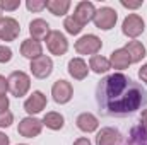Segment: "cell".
<instances>
[{
    "instance_id": "12",
    "label": "cell",
    "mask_w": 147,
    "mask_h": 145,
    "mask_svg": "<svg viewBox=\"0 0 147 145\" xmlns=\"http://www.w3.org/2000/svg\"><path fill=\"white\" fill-rule=\"evenodd\" d=\"M46 104H48L46 96H45L41 91H34V92L24 101V111H26L29 116H34V114L41 113L43 109L46 108Z\"/></svg>"
},
{
    "instance_id": "4",
    "label": "cell",
    "mask_w": 147,
    "mask_h": 145,
    "mask_svg": "<svg viewBox=\"0 0 147 145\" xmlns=\"http://www.w3.org/2000/svg\"><path fill=\"white\" fill-rule=\"evenodd\" d=\"M103 48V41L96 34H84L75 41V51L79 55H96Z\"/></svg>"
},
{
    "instance_id": "33",
    "label": "cell",
    "mask_w": 147,
    "mask_h": 145,
    "mask_svg": "<svg viewBox=\"0 0 147 145\" xmlns=\"http://www.w3.org/2000/svg\"><path fill=\"white\" fill-rule=\"evenodd\" d=\"M74 145H92V144H91V140L87 137H80V138H77L74 142Z\"/></svg>"
},
{
    "instance_id": "15",
    "label": "cell",
    "mask_w": 147,
    "mask_h": 145,
    "mask_svg": "<svg viewBox=\"0 0 147 145\" xmlns=\"http://www.w3.org/2000/svg\"><path fill=\"white\" fill-rule=\"evenodd\" d=\"M50 33H51L50 24H48L45 19H33V21L29 22V34H31V39L45 41Z\"/></svg>"
},
{
    "instance_id": "29",
    "label": "cell",
    "mask_w": 147,
    "mask_h": 145,
    "mask_svg": "<svg viewBox=\"0 0 147 145\" xmlns=\"http://www.w3.org/2000/svg\"><path fill=\"white\" fill-rule=\"evenodd\" d=\"M120 3H121L125 9H139V7L144 5V0H139V2H127V0H121Z\"/></svg>"
},
{
    "instance_id": "23",
    "label": "cell",
    "mask_w": 147,
    "mask_h": 145,
    "mask_svg": "<svg viewBox=\"0 0 147 145\" xmlns=\"http://www.w3.org/2000/svg\"><path fill=\"white\" fill-rule=\"evenodd\" d=\"M70 0H46V9L53 15H65L70 9Z\"/></svg>"
},
{
    "instance_id": "34",
    "label": "cell",
    "mask_w": 147,
    "mask_h": 145,
    "mask_svg": "<svg viewBox=\"0 0 147 145\" xmlns=\"http://www.w3.org/2000/svg\"><path fill=\"white\" fill-rule=\"evenodd\" d=\"M0 145H10V138L3 132H0Z\"/></svg>"
},
{
    "instance_id": "20",
    "label": "cell",
    "mask_w": 147,
    "mask_h": 145,
    "mask_svg": "<svg viewBox=\"0 0 147 145\" xmlns=\"http://www.w3.org/2000/svg\"><path fill=\"white\" fill-rule=\"evenodd\" d=\"M41 121H43V126H46V128H50V130H53V132L62 130L63 125H65V118H63V114H60V113H57V111H50V113H46V114L43 116Z\"/></svg>"
},
{
    "instance_id": "38",
    "label": "cell",
    "mask_w": 147,
    "mask_h": 145,
    "mask_svg": "<svg viewBox=\"0 0 147 145\" xmlns=\"http://www.w3.org/2000/svg\"><path fill=\"white\" fill-rule=\"evenodd\" d=\"M19 145H26V144H19Z\"/></svg>"
},
{
    "instance_id": "1",
    "label": "cell",
    "mask_w": 147,
    "mask_h": 145,
    "mask_svg": "<svg viewBox=\"0 0 147 145\" xmlns=\"http://www.w3.org/2000/svg\"><path fill=\"white\" fill-rule=\"evenodd\" d=\"M146 99V89L121 72L103 77L96 85V103L105 116L123 118L134 114Z\"/></svg>"
},
{
    "instance_id": "3",
    "label": "cell",
    "mask_w": 147,
    "mask_h": 145,
    "mask_svg": "<svg viewBox=\"0 0 147 145\" xmlns=\"http://www.w3.org/2000/svg\"><path fill=\"white\" fill-rule=\"evenodd\" d=\"M116 21H118V12L115 9H111V7H101L99 10H96V15L92 19L94 26L98 29H101V31L113 29Z\"/></svg>"
},
{
    "instance_id": "13",
    "label": "cell",
    "mask_w": 147,
    "mask_h": 145,
    "mask_svg": "<svg viewBox=\"0 0 147 145\" xmlns=\"http://www.w3.org/2000/svg\"><path fill=\"white\" fill-rule=\"evenodd\" d=\"M123 135L113 126H105L96 135V145H121Z\"/></svg>"
},
{
    "instance_id": "6",
    "label": "cell",
    "mask_w": 147,
    "mask_h": 145,
    "mask_svg": "<svg viewBox=\"0 0 147 145\" xmlns=\"http://www.w3.org/2000/svg\"><path fill=\"white\" fill-rule=\"evenodd\" d=\"M45 41H46L48 51H50L51 55H55V56H62V55H65L67 50H69V41H67L65 34L60 33V31H51Z\"/></svg>"
},
{
    "instance_id": "21",
    "label": "cell",
    "mask_w": 147,
    "mask_h": 145,
    "mask_svg": "<svg viewBox=\"0 0 147 145\" xmlns=\"http://www.w3.org/2000/svg\"><path fill=\"white\" fill-rule=\"evenodd\" d=\"M125 50L128 51V55H130V58H132V63L142 62L147 55L146 46H144L140 41H135V39H134V41H128V43L125 44Z\"/></svg>"
},
{
    "instance_id": "28",
    "label": "cell",
    "mask_w": 147,
    "mask_h": 145,
    "mask_svg": "<svg viewBox=\"0 0 147 145\" xmlns=\"http://www.w3.org/2000/svg\"><path fill=\"white\" fill-rule=\"evenodd\" d=\"M12 60V50L5 44H0V63H9Z\"/></svg>"
},
{
    "instance_id": "8",
    "label": "cell",
    "mask_w": 147,
    "mask_h": 145,
    "mask_svg": "<svg viewBox=\"0 0 147 145\" xmlns=\"http://www.w3.org/2000/svg\"><path fill=\"white\" fill-rule=\"evenodd\" d=\"M43 130V121L38 119L34 116H26L19 121V126H17V132L21 137L24 138H34L41 133Z\"/></svg>"
},
{
    "instance_id": "37",
    "label": "cell",
    "mask_w": 147,
    "mask_h": 145,
    "mask_svg": "<svg viewBox=\"0 0 147 145\" xmlns=\"http://www.w3.org/2000/svg\"><path fill=\"white\" fill-rule=\"evenodd\" d=\"M0 19H2V10H0Z\"/></svg>"
},
{
    "instance_id": "25",
    "label": "cell",
    "mask_w": 147,
    "mask_h": 145,
    "mask_svg": "<svg viewBox=\"0 0 147 145\" xmlns=\"http://www.w3.org/2000/svg\"><path fill=\"white\" fill-rule=\"evenodd\" d=\"M21 7V2L19 0H0V10L3 12H14L16 9Z\"/></svg>"
},
{
    "instance_id": "16",
    "label": "cell",
    "mask_w": 147,
    "mask_h": 145,
    "mask_svg": "<svg viewBox=\"0 0 147 145\" xmlns=\"http://www.w3.org/2000/svg\"><path fill=\"white\" fill-rule=\"evenodd\" d=\"M110 63L111 68H116V70H125L132 65V58L128 55V51L125 48H118L111 53L110 56Z\"/></svg>"
},
{
    "instance_id": "19",
    "label": "cell",
    "mask_w": 147,
    "mask_h": 145,
    "mask_svg": "<svg viewBox=\"0 0 147 145\" xmlns=\"http://www.w3.org/2000/svg\"><path fill=\"white\" fill-rule=\"evenodd\" d=\"M69 73H70V77H74L75 80H84V79L87 77V73H89L87 63H86L80 56L72 58V60L69 62Z\"/></svg>"
},
{
    "instance_id": "9",
    "label": "cell",
    "mask_w": 147,
    "mask_h": 145,
    "mask_svg": "<svg viewBox=\"0 0 147 145\" xmlns=\"http://www.w3.org/2000/svg\"><path fill=\"white\" fill-rule=\"evenodd\" d=\"M21 34V26L14 17H2L0 19V39L5 43L16 41Z\"/></svg>"
},
{
    "instance_id": "32",
    "label": "cell",
    "mask_w": 147,
    "mask_h": 145,
    "mask_svg": "<svg viewBox=\"0 0 147 145\" xmlns=\"http://www.w3.org/2000/svg\"><path fill=\"white\" fill-rule=\"evenodd\" d=\"M139 77H140L142 82H146L147 84V63H144V65L140 67V70H139Z\"/></svg>"
},
{
    "instance_id": "7",
    "label": "cell",
    "mask_w": 147,
    "mask_h": 145,
    "mask_svg": "<svg viewBox=\"0 0 147 145\" xmlns=\"http://www.w3.org/2000/svg\"><path fill=\"white\" fill-rule=\"evenodd\" d=\"M51 97L57 104H67L74 97V87L70 82L58 79L53 85H51Z\"/></svg>"
},
{
    "instance_id": "24",
    "label": "cell",
    "mask_w": 147,
    "mask_h": 145,
    "mask_svg": "<svg viewBox=\"0 0 147 145\" xmlns=\"http://www.w3.org/2000/svg\"><path fill=\"white\" fill-rule=\"evenodd\" d=\"M63 28H65V31H67L69 34H72V36L79 34V33H80V31L84 29V26H82L80 22H77V21L74 19L72 15L65 17V21H63Z\"/></svg>"
},
{
    "instance_id": "11",
    "label": "cell",
    "mask_w": 147,
    "mask_h": 145,
    "mask_svg": "<svg viewBox=\"0 0 147 145\" xmlns=\"http://www.w3.org/2000/svg\"><path fill=\"white\" fill-rule=\"evenodd\" d=\"M94 15H96V7H94L92 2H87V0L79 2L75 5V10H74V14H72V17L77 22H80L82 26L89 24L94 19Z\"/></svg>"
},
{
    "instance_id": "14",
    "label": "cell",
    "mask_w": 147,
    "mask_h": 145,
    "mask_svg": "<svg viewBox=\"0 0 147 145\" xmlns=\"http://www.w3.org/2000/svg\"><path fill=\"white\" fill-rule=\"evenodd\" d=\"M75 125L84 133H92L99 128V119L92 113H80L75 119Z\"/></svg>"
},
{
    "instance_id": "10",
    "label": "cell",
    "mask_w": 147,
    "mask_h": 145,
    "mask_svg": "<svg viewBox=\"0 0 147 145\" xmlns=\"http://www.w3.org/2000/svg\"><path fill=\"white\" fill-rule=\"evenodd\" d=\"M29 68H31V73L36 79H46L53 72V60L50 56H46V55H41L34 60H31Z\"/></svg>"
},
{
    "instance_id": "31",
    "label": "cell",
    "mask_w": 147,
    "mask_h": 145,
    "mask_svg": "<svg viewBox=\"0 0 147 145\" xmlns=\"http://www.w3.org/2000/svg\"><path fill=\"white\" fill-rule=\"evenodd\" d=\"M7 109H9V97L3 94V96H0V113L7 111Z\"/></svg>"
},
{
    "instance_id": "5",
    "label": "cell",
    "mask_w": 147,
    "mask_h": 145,
    "mask_svg": "<svg viewBox=\"0 0 147 145\" xmlns=\"http://www.w3.org/2000/svg\"><path fill=\"white\" fill-rule=\"evenodd\" d=\"M146 31V22L139 14H128L121 22V33L127 38H139Z\"/></svg>"
},
{
    "instance_id": "26",
    "label": "cell",
    "mask_w": 147,
    "mask_h": 145,
    "mask_svg": "<svg viewBox=\"0 0 147 145\" xmlns=\"http://www.w3.org/2000/svg\"><path fill=\"white\" fill-rule=\"evenodd\" d=\"M12 123H14V114L9 109L7 111H2L0 113V128H9Z\"/></svg>"
},
{
    "instance_id": "36",
    "label": "cell",
    "mask_w": 147,
    "mask_h": 145,
    "mask_svg": "<svg viewBox=\"0 0 147 145\" xmlns=\"http://www.w3.org/2000/svg\"><path fill=\"white\" fill-rule=\"evenodd\" d=\"M142 125H144V126L147 128V119H142Z\"/></svg>"
},
{
    "instance_id": "18",
    "label": "cell",
    "mask_w": 147,
    "mask_h": 145,
    "mask_svg": "<svg viewBox=\"0 0 147 145\" xmlns=\"http://www.w3.org/2000/svg\"><path fill=\"white\" fill-rule=\"evenodd\" d=\"M125 145H147V128L142 123L132 126Z\"/></svg>"
},
{
    "instance_id": "2",
    "label": "cell",
    "mask_w": 147,
    "mask_h": 145,
    "mask_svg": "<svg viewBox=\"0 0 147 145\" xmlns=\"http://www.w3.org/2000/svg\"><path fill=\"white\" fill-rule=\"evenodd\" d=\"M7 82H9V92L14 97H24L31 89V79L22 70L12 72L7 77Z\"/></svg>"
},
{
    "instance_id": "30",
    "label": "cell",
    "mask_w": 147,
    "mask_h": 145,
    "mask_svg": "<svg viewBox=\"0 0 147 145\" xmlns=\"http://www.w3.org/2000/svg\"><path fill=\"white\" fill-rule=\"evenodd\" d=\"M7 91H9V82L3 75H0V96H3Z\"/></svg>"
},
{
    "instance_id": "17",
    "label": "cell",
    "mask_w": 147,
    "mask_h": 145,
    "mask_svg": "<svg viewBox=\"0 0 147 145\" xmlns=\"http://www.w3.org/2000/svg\"><path fill=\"white\" fill-rule=\"evenodd\" d=\"M21 55L28 60H34V58L43 55V46H41L39 41L28 38L21 43Z\"/></svg>"
},
{
    "instance_id": "35",
    "label": "cell",
    "mask_w": 147,
    "mask_h": 145,
    "mask_svg": "<svg viewBox=\"0 0 147 145\" xmlns=\"http://www.w3.org/2000/svg\"><path fill=\"white\" fill-rule=\"evenodd\" d=\"M142 119H147V108L144 109V111H142V114H140V121H142Z\"/></svg>"
},
{
    "instance_id": "22",
    "label": "cell",
    "mask_w": 147,
    "mask_h": 145,
    "mask_svg": "<svg viewBox=\"0 0 147 145\" xmlns=\"http://www.w3.org/2000/svg\"><path fill=\"white\" fill-rule=\"evenodd\" d=\"M89 68L94 73L101 75V73H106L110 70L111 63H110L108 58H105V56H101V55H94V56H91V60H89Z\"/></svg>"
},
{
    "instance_id": "27",
    "label": "cell",
    "mask_w": 147,
    "mask_h": 145,
    "mask_svg": "<svg viewBox=\"0 0 147 145\" xmlns=\"http://www.w3.org/2000/svg\"><path fill=\"white\" fill-rule=\"evenodd\" d=\"M26 7L31 12H41L43 9H46V2H43V0H28Z\"/></svg>"
}]
</instances>
